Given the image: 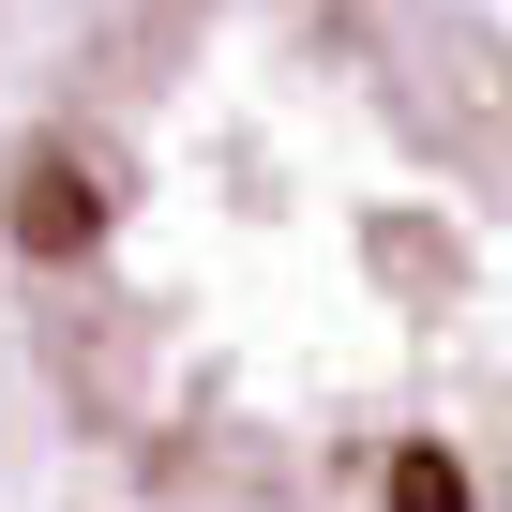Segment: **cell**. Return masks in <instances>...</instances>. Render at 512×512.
Segmentation results:
<instances>
[{
	"mask_svg": "<svg viewBox=\"0 0 512 512\" xmlns=\"http://www.w3.org/2000/svg\"><path fill=\"white\" fill-rule=\"evenodd\" d=\"M0 256L136 497L512 512V31L467 0H91Z\"/></svg>",
	"mask_w": 512,
	"mask_h": 512,
	"instance_id": "obj_1",
	"label": "cell"
}]
</instances>
